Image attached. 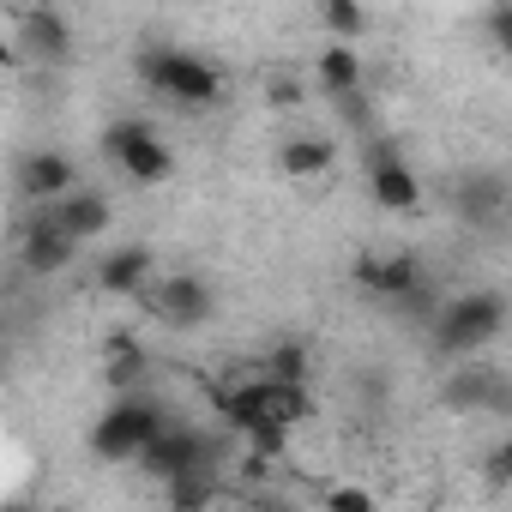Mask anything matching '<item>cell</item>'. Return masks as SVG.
<instances>
[{"label":"cell","mask_w":512,"mask_h":512,"mask_svg":"<svg viewBox=\"0 0 512 512\" xmlns=\"http://www.w3.org/2000/svg\"><path fill=\"white\" fill-rule=\"evenodd\" d=\"M320 506H326V512H374L380 500H374L368 488H350V482H338V488H320Z\"/></svg>","instance_id":"cell-20"},{"label":"cell","mask_w":512,"mask_h":512,"mask_svg":"<svg viewBox=\"0 0 512 512\" xmlns=\"http://www.w3.org/2000/svg\"><path fill=\"white\" fill-rule=\"evenodd\" d=\"M103 368H109V392H121V386H145V344L139 338H127V332H115L109 344H103Z\"/></svg>","instance_id":"cell-17"},{"label":"cell","mask_w":512,"mask_h":512,"mask_svg":"<svg viewBox=\"0 0 512 512\" xmlns=\"http://www.w3.org/2000/svg\"><path fill=\"white\" fill-rule=\"evenodd\" d=\"M49 211H55V223L85 247V241H97L109 223H115V205H109V193L103 187H91V181H79V187H67L61 199H49Z\"/></svg>","instance_id":"cell-13"},{"label":"cell","mask_w":512,"mask_h":512,"mask_svg":"<svg viewBox=\"0 0 512 512\" xmlns=\"http://www.w3.org/2000/svg\"><path fill=\"white\" fill-rule=\"evenodd\" d=\"M163 422H169V404H163L157 392H145V386H121V392L103 404V416L91 422L85 446H91L103 464H133V458L145 452V440H151Z\"/></svg>","instance_id":"cell-3"},{"label":"cell","mask_w":512,"mask_h":512,"mask_svg":"<svg viewBox=\"0 0 512 512\" xmlns=\"http://www.w3.org/2000/svg\"><path fill=\"white\" fill-rule=\"evenodd\" d=\"M67 187H79V163H73V151H61V145H37V151L19 157V199L49 205V199H61Z\"/></svg>","instance_id":"cell-11"},{"label":"cell","mask_w":512,"mask_h":512,"mask_svg":"<svg viewBox=\"0 0 512 512\" xmlns=\"http://www.w3.org/2000/svg\"><path fill=\"white\" fill-rule=\"evenodd\" d=\"M151 308L169 332H199L217 314V290L199 272H163V278H151Z\"/></svg>","instance_id":"cell-8"},{"label":"cell","mask_w":512,"mask_h":512,"mask_svg":"<svg viewBox=\"0 0 512 512\" xmlns=\"http://www.w3.org/2000/svg\"><path fill=\"white\" fill-rule=\"evenodd\" d=\"M320 31H332V43H362L368 37V7L362 0H320Z\"/></svg>","instance_id":"cell-19"},{"label":"cell","mask_w":512,"mask_h":512,"mask_svg":"<svg viewBox=\"0 0 512 512\" xmlns=\"http://www.w3.org/2000/svg\"><path fill=\"white\" fill-rule=\"evenodd\" d=\"M0 67H19V49H13V37L0 31Z\"/></svg>","instance_id":"cell-23"},{"label":"cell","mask_w":512,"mask_h":512,"mask_svg":"<svg viewBox=\"0 0 512 512\" xmlns=\"http://www.w3.org/2000/svg\"><path fill=\"white\" fill-rule=\"evenodd\" d=\"M362 175H368V193H374V205L380 211H416L422 205V175L410 169V157L392 145V139H374V145H362Z\"/></svg>","instance_id":"cell-7"},{"label":"cell","mask_w":512,"mask_h":512,"mask_svg":"<svg viewBox=\"0 0 512 512\" xmlns=\"http://www.w3.org/2000/svg\"><path fill=\"white\" fill-rule=\"evenodd\" d=\"M151 278H157V260H151V247H145V241L109 247L103 260H97V290H103V296L133 302V296H145V290H151Z\"/></svg>","instance_id":"cell-12"},{"label":"cell","mask_w":512,"mask_h":512,"mask_svg":"<svg viewBox=\"0 0 512 512\" xmlns=\"http://www.w3.org/2000/svg\"><path fill=\"white\" fill-rule=\"evenodd\" d=\"M488 43L506 55L512 49V0H494V7H488Z\"/></svg>","instance_id":"cell-21"},{"label":"cell","mask_w":512,"mask_h":512,"mask_svg":"<svg viewBox=\"0 0 512 512\" xmlns=\"http://www.w3.org/2000/svg\"><path fill=\"white\" fill-rule=\"evenodd\" d=\"M260 374H266V380H284V386H308V374H314V350H308L302 338H278V344L266 350Z\"/></svg>","instance_id":"cell-18"},{"label":"cell","mask_w":512,"mask_h":512,"mask_svg":"<svg viewBox=\"0 0 512 512\" xmlns=\"http://www.w3.org/2000/svg\"><path fill=\"white\" fill-rule=\"evenodd\" d=\"M73 260H79V241L55 223L49 205H31V217H25V229H19V266H25L31 278H55V272H67Z\"/></svg>","instance_id":"cell-9"},{"label":"cell","mask_w":512,"mask_h":512,"mask_svg":"<svg viewBox=\"0 0 512 512\" xmlns=\"http://www.w3.org/2000/svg\"><path fill=\"white\" fill-rule=\"evenodd\" d=\"M428 332H434V350H440L446 362L482 356V350L500 344V332H506V296H500V290H464V296H452V302H434Z\"/></svg>","instance_id":"cell-2"},{"label":"cell","mask_w":512,"mask_h":512,"mask_svg":"<svg viewBox=\"0 0 512 512\" xmlns=\"http://www.w3.org/2000/svg\"><path fill=\"white\" fill-rule=\"evenodd\" d=\"M151 482H175V476H193V470H217L223 464V428H199V422H181V416H169L151 440H145V452L133 458Z\"/></svg>","instance_id":"cell-4"},{"label":"cell","mask_w":512,"mask_h":512,"mask_svg":"<svg viewBox=\"0 0 512 512\" xmlns=\"http://www.w3.org/2000/svg\"><path fill=\"white\" fill-rule=\"evenodd\" d=\"M19 61H31V67H67L73 55H79V31L55 13V7H25L19 13Z\"/></svg>","instance_id":"cell-10"},{"label":"cell","mask_w":512,"mask_h":512,"mask_svg":"<svg viewBox=\"0 0 512 512\" xmlns=\"http://www.w3.org/2000/svg\"><path fill=\"white\" fill-rule=\"evenodd\" d=\"M103 157L133 181V187H163L175 175V151L151 121H109L103 127Z\"/></svg>","instance_id":"cell-5"},{"label":"cell","mask_w":512,"mask_h":512,"mask_svg":"<svg viewBox=\"0 0 512 512\" xmlns=\"http://www.w3.org/2000/svg\"><path fill=\"white\" fill-rule=\"evenodd\" d=\"M133 79H139L151 97L175 103V109H211V103H223V91H229L223 67L205 61L199 49H181V43H145V49L133 55Z\"/></svg>","instance_id":"cell-1"},{"label":"cell","mask_w":512,"mask_h":512,"mask_svg":"<svg viewBox=\"0 0 512 512\" xmlns=\"http://www.w3.org/2000/svg\"><path fill=\"white\" fill-rule=\"evenodd\" d=\"M356 85H368L362 49H356V43H326L320 61H314V91L332 103V97H344V91H356Z\"/></svg>","instance_id":"cell-16"},{"label":"cell","mask_w":512,"mask_h":512,"mask_svg":"<svg viewBox=\"0 0 512 512\" xmlns=\"http://www.w3.org/2000/svg\"><path fill=\"white\" fill-rule=\"evenodd\" d=\"M302 97H308V85H296L290 73H272V79H266V103H278V109H296Z\"/></svg>","instance_id":"cell-22"},{"label":"cell","mask_w":512,"mask_h":512,"mask_svg":"<svg viewBox=\"0 0 512 512\" xmlns=\"http://www.w3.org/2000/svg\"><path fill=\"white\" fill-rule=\"evenodd\" d=\"M506 205H512L506 175H494V169H470V175L458 181V211H464L470 229H500V223H506Z\"/></svg>","instance_id":"cell-14"},{"label":"cell","mask_w":512,"mask_h":512,"mask_svg":"<svg viewBox=\"0 0 512 512\" xmlns=\"http://www.w3.org/2000/svg\"><path fill=\"white\" fill-rule=\"evenodd\" d=\"M332 163H338V145L326 133H284L278 139V169L290 181H320V175H332Z\"/></svg>","instance_id":"cell-15"},{"label":"cell","mask_w":512,"mask_h":512,"mask_svg":"<svg viewBox=\"0 0 512 512\" xmlns=\"http://www.w3.org/2000/svg\"><path fill=\"white\" fill-rule=\"evenodd\" d=\"M356 284L368 290V296H380V302H392V308H416L422 320L434 314V302H428V272H422V260L416 253H362L356 260Z\"/></svg>","instance_id":"cell-6"}]
</instances>
